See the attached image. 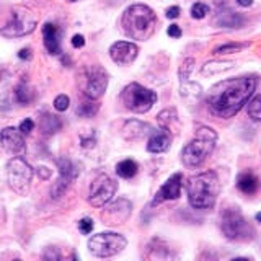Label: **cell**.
Wrapping results in <instances>:
<instances>
[{
  "mask_svg": "<svg viewBox=\"0 0 261 261\" xmlns=\"http://www.w3.org/2000/svg\"><path fill=\"white\" fill-rule=\"evenodd\" d=\"M256 85L258 82L255 77H239L219 82L209 90V111L222 119L235 116L255 93Z\"/></svg>",
  "mask_w": 261,
  "mask_h": 261,
  "instance_id": "obj_1",
  "label": "cell"
},
{
  "mask_svg": "<svg viewBox=\"0 0 261 261\" xmlns=\"http://www.w3.org/2000/svg\"><path fill=\"white\" fill-rule=\"evenodd\" d=\"M122 30L133 39L147 41L152 38L157 28V15L150 7L144 4H134L127 7L122 13Z\"/></svg>",
  "mask_w": 261,
  "mask_h": 261,
  "instance_id": "obj_2",
  "label": "cell"
},
{
  "mask_svg": "<svg viewBox=\"0 0 261 261\" xmlns=\"http://www.w3.org/2000/svg\"><path fill=\"white\" fill-rule=\"evenodd\" d=\"M186 191L188 201L194 209H211L214 207L220 191L219 178L214 171H202L188 179Z\"/></svg>",
  "mask_w": 261,
  "mask_h": 261,
  "instance_id": "obj_3",
  "label": "cell"
},
{
  "mask_svg": "<svg viewBox=\"0 0 261 261\" xmlns=\"http://www.w3.org/2000/svg\"><path fill=\"white\" fill-rule=\"evenodd\" d=\"M217 134L211 127H199L196 130V139L185 145L181 150V162L186 167H199L214 150Z\"/></svg>",
  "mask_w": 261,
  "mask_h": 261,
  "instance_id": "obj_4",
  "label": "cell"
},
{
  "mask_svg": "<svg viewBox=\"0 0 261 261\" xmlns=\"http://www.w3.org/2000/svg\"><path fill=\"white\" fill-rule=\"evenodd\" d=\"M36 16L30 8L16 5L12 8L7 23L0 28V35L4 38H23L31 35L36 30Z\"/></svg>",
  "mask_w": 261,
  "mask_h": 261,
  "instance_id": "obj_5",
  "label": "cell"
},
{
  "mask_svg": "<svg viewBox=\"0 0 261 261\" xmlns=\"http://www.w3.org/2000/svg\"><path fill=\"white\" fill-rule=\"evenodd\" d=\"M220 230L232 242H250L255 239V230L237 209H225L220 214Z\"/></svg>",
  "mask_w": 261,
  "mask_h": 261,
  "instance_id": "obj_6",
  "label": "cell"
},
{
  "mask_svg": "<svg viewBox=\"0 0 261 261\" xmlns=\"http://www.w3.org/2000/svg\"><path fill=\"white\" fill-rule=\"evenodd\" d=\"M35 170L30 163L20 155H15L13 159L8 160L7 163V183L16 194L24 196L30 191V185Z\"/></svg>",
  "mask_w": 261,
  "mask_h": 261,
  "instance_id": "obj_7",
  "label": "cell"
},
{
  "mask_svg": "<svg viewBox=\"0 0 261 261\" xmlns=\"http://www.w3.org/2000/svg\"><path fill=\"white\" fill-rule=\"evenodd\" d=\"M79 87L87 98L98 100L108 88V73L100 65H88L80 72Z\"/></svg>",
  "mask_w": 261,
  "mask_h": 261,
  "instance_id": "obj_8",
  "label": "cell"
},
{
  "mask_svg": "<svg viewBox=\"0 0 261 261\" xmlns=\"http://www.w3.org/2000/svg\"><path fill=\"white\" fill-rule=\"evenodd\" d=\"M127 247V240L119 233L101 232L88 240V250L96 258H111Z\"/></svg>",
  "mask_w": 261,
  "mask_h": 261,
  "instance_id": "obj_9",
  "label": "cell"
},
{
  "mask_svg": "<svg viewBox=\"0 0 261 261\" xmlns=\"http://www.w3.org/2000/svg\"><path fill=\"white\" fill-rule=\"evenodd\" d=\"M121 100L124 106L133 113H147L157 101V95L152 90L142 87L141 84H129L121 93Z\"/></svg>",
  "mask_w": 261,
  "mask_h": 261,
  "instance_id": "obj_10",
  "label": "cell"
},
{
  "mask_svg": "<svg viewBox=\"0 0 261 261\" xmlns=\"http://www.w3.org/2000/svg\"><path fill=\"white\" fill-rule=\"evenodd\" d=\"M116 190H118V183L111 176H108L106 173L98 175L92 181V185H90L88 202L93 207H103L113 199Z\"/></svg>",
  "mask_w": 261,
  "mask_h": 261,
  "instance_id": "obj_11",
  "label": "cell"
},
{
  "mask_svg": "<svg viewBox=\"0 0 261 261\" xmlns=\"http://www.w3.org/2000/svg\"><path fill=\"white\" fill-rule=\"evenodd\" d=\"M56 163H57V168H59V178H57V181L51 188V198L53 199H59L61 196L69 190L70 183L75 179L77 168L69 159H65V157L57 159Z\"/></svg>",
  "mask_w": 261,
  "mask_h": 261,
  "instance_id": "obj_12",
  "label": "cell"
},
{
  "mask_svg": "<svg viewBox=\"0 0 261 261\" xmlns=\"http://www.w3.org/2000/svg\"><path fill=\"white\" fill-rule=\"evenodd\" d=\"M130 211H133V204H130V201L121 198L105 207V211L101 212V219L106 225H119L129 219Z\"/></svg>",
  "mask_w": 261,
  "mask_h": 261,
  "instance_id": "obj_13",
  "label": "cell"
},
{
  "mask_svg": "<svg viewBox=\"0 0 261 261\" xmlns=\"http://www.w3.org/2000/svg\"><path fill=\"white\" fill-rule=\"evenodd\" d=\"M0 142L7 153L10 155H23L27 150V142L23 139V133L16 127H5L0 133Z\"/></svg>",
  "mask_w": 261,
  "mask_h": 261,
  "instance_id": "obj_14",
  "label": "cell"
},
{
  "mask_svg": "<svg viewBox=\"0 0 261 261\" xmlns=\"http://www.w3.org/2000/svg\"><path fill=\"white\" fill-rule=\"evenodd\" d=\"M137 54H139V47L134 43H127V41H116L110 47V57L118 65L133 64Z\"/></svg>",
  "mask_w": 261,
  "mask_h": 261,
  "instance_id": "obj_15",
  "label": "cell"
},
{
  "mask_svg": "<svg viewBox=\"0 0 261 261\" xmlns=\"http://www.w3.org/2000/svg\"><path fill=\"white\" fill-rule=\"evenodd\" d=\"M181 181H183L181 173H175L173 176H170L157 191V196H155V199H153V206H157V204L163 201L178 199L179 193H181Z\"/></svg>",
  "mask_w": 261,
  "mask_h": 261,
  "instance_id": "obj_16",
  "label": "cell"
},
{
  "mask_svg": "<svg viewBox=\"0 0 261 261\" xmlns=\"http://www.w3.org/2000/svg\"><path fill=\"white\" fill-rule=\"evenodd\" d=\"M170 144H171V130L162 127L152 133L149 142H147V150L150 153H163L170 149Z\"/></svg>",
  "mask_w": 261,
  "mask_h": 261,
  "instance_id": "obj_17",
  "label": "cell"
},
{
  "mask_svg": "<svg viewBox=\"0 0 261 261\" xmlns=\"http://www.w3.org/2000/svg\"><path fill=\"white\" fill-rule=\"evenodd\" d=\"M43 43L49 54H61V31L54 23H46L43 27Z\"/></svg>",
  "mask_w": 261,
  "mask_h": 261,
  "instance_id": "obj_18",
  "label": "cell"
},
{
  "mask_svg": "<svg viewBox=\"0 0 261 261\" xmlns=\"http://www.w3.org/2000/svg\"><path fill=\"white\" fill-rule=\"evenodd\" d=\"M147 134H149V126L137 119L127 121L124 127H122V137L126 141H139V139H144Z\"/></svg>",
  "mask_w": 261,
  "mask_h": 261,
  "instance_id": "obj_19",
  "label": "cell"
},
{
  "mask_svg": "<svg viewBox=\"0 0 261 261\" xmlns=\"http://www.w3.org/2000/svg\"><path fill=\"white\" fill-rule=\"evenodd\" d=\"M237 186H239V190L245 194H255L259 188V181L255 175L247 171V173H242L237 178Z\"/></svg>",
  "mask_w": 261,
  "mask_h": 261,
  "instance_id": "obj_20",
  "label": "cell"
},
{
  "mask_svg": "<svg viewBox=\"0 0 261 261\" xmlns=\"http://www.w3.org/2000/svg\"><path fill=\"white\" fill-rule=\"evenodd\" d=\"M217 23L220 24V27H225V28H240V27H243L245 18L242 15L235 13L232 10H227V12L219 13Z\"/></svg>",
  "mask_w": 261,
  "mask_h": 261,
  "instance_id": "obj_21",
  "label": "cell"
},
{
  "mask_svg": "<svg viewBox=\"0 0 261 261\" xmlns=\"http://www.w3.org/2000/svg\"><path fill=\"white\" fill-rule=\"evenodd\" d=\"M39 127H41V130H43L44 134H54V133H57V130L62 127V122H61L59 118L54 116V114L46 113L44 116L41 118Z\"/></svg>",
  "mask_w": 261,
  "mask_h": 261,
  "instance_id": "obj_22",
  "label": "cell"
},
{
  "mask_svg": "<svg viewBox=\"0 0 261 261\" xmlns=\"http://www.w3.org/2000/svg\"><path fill=\"white\" fill-rule=\"evenodd\" d=\"M15 101L20 105H30L35 100V92L27 84H18L15 87Z\"/></svg>",
  "mask_w": 261,
  "mask_h": 261,
  "instance_id": "obj_23",
  "label": "cell"
},
{
  "mask_svg": "<svg viewBox=\"0 0 261 261\" xmlns=\"http://www.w3.org/2000/svg\"><path fill=\"white\" fill-rule=\"evenodd\" d=\"M98 108H100V105H98L95 100H92V98H87L85 101H82L77 106L75 113H77V116H80V118H92L98 113Z\"/></svg>",
  "mask_w": 261,
  "mask_h": 261,
  "instance_id": "obj_24",
  "label": "cell"
},
{
  "mask_svg": "<svg viewBox=\"0 0 261 261\" xmlns=\"http://www.w3.org/2000/svg\"><path fill=\"white\" fill-rule=\"evenodd\" d=\"M116 173L118 176L124 178V179H129L133 178L136 173H137V163L134 160H122L116 165Z\"/></svg>",
  "mask_w": 261,
  "mask_h": 261,
  "instance_id": "obj_25",
  "label": "cell"
},
{
  "mask_svg": "<svg viewBox=\"0 0 261 261\" xmlns=\"http://www.w3.org/2000/svg\"><path fill=\"white\" fill-rule=\"evenodd\" d=\"M233 64L232 62H207L202 67V73L204 75H211V73H219V72H225L228 69H232Z\"/></svg>",
  "mask_w": 261,
  "mask_h": 261,
  "instance_id": "obj_26",
  "label": "cell"
},
{
  "mask_svg": "<svg viewBox=\"0 0 261 261\" xmlns=\"http://www.w3.org/2000/svg\"><path fill=\"white\" fill-rule=\"evenodd\" d=\"M157 119H159L162 127L171 130V124H173V122H176V111L175 110H165V111H162L159 114Z\"/></svg>",
  "mask_w": 261,
  "mask_h": 261,
  "instance_id": "obj_27",
  "label": "cell"
},
{
  "mask_svg": "<svg viewBox=\"0 0 261 261\" xmlns=\"http://www.w3.org/2000/svg\"><path fill=\"white\" fill-rule=\"evenodd\" d=\"M248 116L253 121L261 122V95L255 96L248 105Z\"/></svg>",
  "mask_w": 261,
  "mask_h": 261,
  "instance_id": "obj_28",
  "label": "cell"
},
{
  "mask_svg": "<svg viewBox=\"0 0 261 261\" xmlns=\"http://www.w3.org/2000/svg\"><path fill=\"white\" fill-rule=\"evenodd\" d=\"M248 44H237V43H232V44H224V46H219L216 47V54H232V53H240L243 47H247Z\"/></svg>",
  "mask_w": 261,
  "mask_h": 261,
  "instance_id": "obj_29",
  "label": "cell"
},
{
  "mask_svg": "<svg viewBox=\"0 0 261 261\" xmlns=\"http://www.w3.org/2000/svg\"><path fill=\"white\" fill-rule=\"evenodd\" d=\"M209 13V7L207 5H204V4H201V2H198V4H194L193 7H191V16L193 18H196V20H201V18H204Z\"/></svg>",
  "mask_w": 261,
  "mask_h": 261,
  "instance_id": "obj_30",
  "label": "cell"
},
{
  "mask_svg": "<svg viewBox=\"0 0 261 261\" xmlns=\"http://www.w3.org/2000/svg\"><path fill=\"white\" fill-rule=\"evenodd\" d=\"M193 65H194V59H186L181 65V69H179V77L181 80H188L191 75V70H193Z\"/></svg>",
  "mask_w": 261,
  "mask_h": 261,
  "instance_id": "obj_31",
  "label": "cell"
},
{
  "mask_svg": "<svg viewBox=\"0 0 261 261\" xmlns=\"http://www.w3.org/2000/svg\"><path fill=\"white\" fill-rule=\"evenodd\" d=\"M69 105H70V100H69V96L67 95H59V96H56V100H54V108L57 111H65L69 108Z\"/></svg>",
  "mask_w": 261,
  "mask_h": 261,
  "instance_id": "obj_32",
  "label": "cell"
},
{
  "mask_svg": "<svg viewBox=\"0 0 261 261\" xmlns=\"http://www.w3.org/2000/svg\"><path fill=\"white\" fill-rule=\"evenodd\" d=\"M79 230L84 233V235L92 233V230H93V220L90 219V217H84L79 222Z\"/></svg>",
  "mask_w": 261,
  "mask_h": 261,
  "instance_id": "obj_33",
  "label": "cell"
},
{
  "mask_svg": "<svg viewBox=\"0 0 261 261\" xmlns=\"http://www.w3.org/2000/svg\"><path fill=\"white\" fill-rule=\"evenodd\" d=\"M23 134H30L33 129H35V122H33V119H30V118H27L24 121H21L20 122V127H18Z\"/></svg>",
  "mask_w": 261,
  "mask_h": 261,
  "instance_id": "obj_34",
  "label": "cell"
},
{
  "mask_svg": "<svg viewBox=\"0 0 261 261\" xmlns=\"http://www.w3.org/2000/svg\"><path fill=\"white\" fill-rule=\"evenodd\" d=\"M167 33H168V36H171V38H181V28H179L178 24H170Z\"/></svg>",
  "mask_w": 261,
  "mask_h": 261,
  "instance_id": "obj_35",
  "label": "cell"
},
{
  "mask_svg": "<svg viewBox=\"0 0 261 261\" xmlns=\"http://www.w3.org/2000/svg\"><path fill=\"white\" fill-rule=\"evenodd\" d=\"M179 13H181V10H179V7H176V5H175V7H170V8H167V12H165L167 18H170V20L178 18Z\"/></svg>",
  "mask_w": 261,
  "mask_h": 261,
  "instance_id": "obj_36",
  "label": "cell"
},
{
  "mask_svg": "<svg viewBox=\"0 0 261 261\" xmlns=\"http://www.w3.org/2000/svg\"><path fill=\"white\" fill-rule=\"evenodd\" d=\"M72 46L73 47H84L85 46V38L84 36H82V35H75V36H73L72 38Z\"/></svg>",
  "mask_w": 261,
  "mask_h": 261,
  "instance_id": "obj_37",
  "label": "cell"
},
{
  "mask_svg": "<svg viewBox=\"0 0 261 261\" xmlns=\"http://www.w3.org/2000/svg\"><path fill=\"white\" fill-rule=\"evenodd\" d=\"M44 258H46V259H59L61 255L57 253L56 248H47V250L44 251Z\"/></svg>",
  "mask_w": 261,
  "mask_h": 261,
  "instance_id": "obj_38",
  "label": "cell"
},
{
  "mask_svg": "<svg viewBox=\"0 0 261 261\" xmlns=\"http://www.w3.org/2000/svg\"><path fill=\"white\" fill-rule=\"evenodd\" d=\"M18 57H20V59H27V61H30L31 59V57H33V54H31V49L30 47H23L21 49V51L18 53Z\"/></svg>",
  "mask_w": 261,
  "mask_h": 261,
  "instance_id": "obj_39",
  "label": "cell"
},
{
  "mask_svg": "<svg viewBox=\"0 0 261 261\" xmlns=\"http://www.w3.org/2000/svg\"><path fill=\"white\" fill-rule=\"evenodd\" d=\"M38 175L43 178V179H47L49 176H51V170L46 168V167H39L38 168Z\"/></svg>",
  "mask_w": 261,
  "mask_h": 261,
  "instance_id": "obj_40",
  "label": "cell"
},
{
  "mask_svg": "<svg viewBox=\"0 0 261 261\" xmlns=\"http://www.w3.org/2000/svg\"><path fill=\"white\" fill-rule=\"evenodd\" d=\"M95 145V139L93 137H82V147H85V149H90V147Z\"/></svg>",
  "mask_w": 261,
  "mask_h": 261,
  "instance_id": "obj_41",
  "label": "cell"
},
{
  "mask_svg": "<svg viewBox=\"0 0 261 261\" xmlns=\"http://www.w3.org/2000/svg\"><path fill=\"white\" fill-rule=\"evenodd\" d=\"M237 4L242 5V7H250L253 4V0H237Z\"/></svg>",
  "mask_w": 261,
  "mask_h": 261,
  "instance_id": "obj_42",
  "label": "cell"
},
{
  "mask_svg": "<svg viewBox=\"0 0 261 261\" xmlns=\"http://www.w3.org/2000/svg\"><path fill=\"white\" fill-rule=\"evenodd\" d=\"M255 219H256V222H259V224H261V212H258V214L255 216Z\"/></svg>",
  "mask_w": 261,
  "mask_h": 261,
  "instance_id": "obj_43",
  "label": "cell"
},
{
  "mask_svg": "<svg viewBox=\"0 0 261 261\" xmlns=\"http://www.w3.org/2000/svg\"><path fill=\"white\" fill-rule=\"evenodd\" d=\"M67 2H77V0H67Z\"/></svg>",
  "mask_w": 261,
  "mask_h": 261,
  "instance_id": "obj_44",
  "label": "cell"
}]
</instances>
